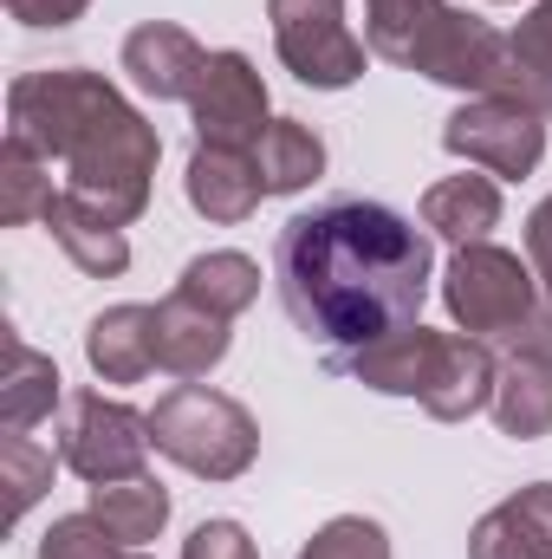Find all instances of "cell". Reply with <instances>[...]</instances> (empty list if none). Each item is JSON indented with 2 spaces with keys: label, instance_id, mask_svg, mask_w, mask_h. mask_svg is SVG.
<instances>
[{
  "label": "cell",
  "instance_id": "6da1fadb",
  "mask_svg": "<svg viewBox=\"0 0 552 559\" xmlns=\"http://www.w3.org/2000/svg\"><path fill=\"white\" fill-rule=\"evenodd\" d=\"M429 235L384 202H325L274 241V280L292 325L319 345H371L416 325L429 299Z\"/></svg>",
  "mask_w": 552,
  "mask_h": 559
},
{
  "label": "cell",
  "instance_id": "7a4b0ae2",
  "mask_svg": "<svg viewBox=\"0 0 552 559\" xmlns=\"http://www.w3.org/2000/svg\"><path fill=\"white\" fill-rule=\"evenodd\" d=\"M7 138L33 143L46 163H65V195L111 228H131L149 209L163 138L111 79L85 66L20 72L7 85Z\"/></svg>",
  "mask_w": 552,
  "mask_h": 559
},
{
  "label": "cell",
  "instance_id": "3957f363",
  "mask_svg": "<svg viewBox=\"0 0 552 559\" xmlns=\"http://www.w3.org/2000/svg\"><path fill=\"white\" fill-rule=\"evenodd\" d=\"M332 371L358 378L377 397H416L435 423H468L475 411L494 404V378L501 358L488 352V338H455V332H429V325H404L384 332L358 352H332Z\"/></svg>",
  "mask_w": 552,
  "mask_h": 559
},
{
  "label": "cell",
  "instance_id": "277c9868",
  "mask_svg": "<svg viewBox=\"0 0 552 559\" xmlns=\"http://www.w3.org/2000/svg\"><path fill=\"white\" fill-rule=\"evenodd\" d=\"M149 442H156V455H169L176 468H189L202 481H241L261 455V423L228 391L176 384L149 411Z\"/></svg>",
  "mask_w": 552,
  "mask_h": 559
},
{
  "label": "cell",
  "instance_id": "5b68a950",
  "mask_svg": "<svg viewBox=\"0 0 552 559\" xmlns=\"http://www.w3.org/2000/svg\"><path fill=\"white\" fill-rule=\"evenodd\" d=\"M442 299L468 338H514L540 312V274H533V261H520L494 241H468L442 267Z\"/></svg>",
  "mask_w": 552,
  "mask_h": 559
},
{
  "label": "cell",
  "instance_id": "8992f818",
  "mask_svg": "<svg viewBox=\"0 0 552 559\" xmlns=\"http://www.w3.org/2000/svg\"><path fill=\"white\" fill-rule=\"evenodd\" d=\"M279 66L312 92H345L364 79V39L345 26V0H267Z\"/></svg>",
  "mask_w": 552,
  "mask_h": 559
},
{
  "label": "cell",
  "instance_id": "52a82bcc",
  "mask_svg": "<svg viewBox=\"0 0 552 559\" xmlns=\"http://www.w3.org/2000/svg\"><path fill=\"white\" fill-rule=\"evenodd\" d=\"M149 417H137L131 404L105 397V391H79L65 404V423H59V462L79 475V481H131L149 462Z\"/></svg>",
  "mask_w": 552,
  "mask_h": 559
},
{
  "label": "cell",
  "instance_id": "ba28073f",
  "mask_svg": "<svg viewBox=\"0 0 552 559\" xmlns=\"http://www.w3.org/2000/svg\"><path fill=\"white\" fill-rule=\"evenodd\" d=\"M442 150L448 156H468L494 182H520L547 156V118L527 111V105H514V98H468V105L448 111Z\"/></svg>",
  "mask_w": 552,
  "mask_h": 559
},
{
  "label": "cell",
  "instance_id": "9c48e42d",
  "mask_svg": "<svg viewBox=\"0 0 552 559\" xmlns=\"http://www.w3.org/2000/svg\"><path fill=\"white\" fill-rule=\"evenodd\" d=\"M195 143H221V150H254L267 138L274 111H267V79L248 52H208L202 85L189 98Z\"/></svg>",
  "mask_w": 552,
  "mask_h": 559
},
{
  "label": "cell",
  "instance_id": "30bf717a",
  "mask_svg": "<svg viewBox=\"0 0 552 559\" xmlns=\"http://www.w3.org/2000/svg\"><path fill=\"white\" fill-rule=\"evenodd\" d=\"M202 66H208V52L176 20H143L137 33L124 39V72L156 105H189L195 85H202Z\"/></svg>",
  "mask_w": 552,
  "mask_h": 559
},
{
  "label": "cell",
  "instance_id": "8fae6325",
  "mask_svg": "<svg viewBox=\"0 0 552 559\" xmlns=\"http://www.w3.org/2000/svg\"><path fill=\"white\" fill-rule=\"evenodd\" d=\"M182 195H189V209H195L202 222H221V228H235V222H248V215L261 209L267 182H261V169H254V150L195 143V156H189V176H182Z\"/></svg>",
  "mask_w": 552,
  "mask_h": 559
},
{
  "label": "cell",
  "instance_id": "7c38bea8",
  "mask_svg": "<svg viewBox=\"0 0 552 559\" xmlns=\"http://www.w3.org/2000/svg\"><path fill=\"white\" fill-rule=\"evenodd\" d=\"M228 345H235V332H228L221 312H208V306H195V299H182V293H169V299L156 306V365H163L169 378H182V384L208 378V371L228 358Z\"/></svg>",
  "mask_w": 552,
  "mask_h": 559
},
{
  "label": "cell",
  "instance_id": "4fadbf2b",
  "mask_svg": "<svg viewBox=\"0 0 552 559\" xmlns=\"http://www.w3.org/2000/svg\"><path fill=\"white\" fill-rule=\"evenodd\" d=\"M85 365L105 384H143L156 371V306H105L85 325Z\"/></svg>",
  "mask_w": 552,
  "mask_h": 559
},
{
  "label": "cell",
  "instance_id": "5bb4252c",
  "mask_svg": "<svg viewBox=\"0 0 552 559\" xmlns=\"http://www.w3.org/2000/svg\"><path fill=\"white\" fill-rule=\"evenodd\" d=\"M468 559H552V481L488 508L468 534Z\"/></svg>",
  "mask_w": 552,
  "mask_h": 559
},
{
  "label": "cell",
  "instance_id": "9a60e30c",
  "mask_svg": "<svg viewBox=\"0 0 552 559\" xmlns=\"http://www.w3.org/2000/svg\"><path fill=\"white\" fill-rule=\"evenodd\" d=\"M422 228L468 248V241H488L501 228V182L494 176H442L429 195H422Z\"/></svg>",
  "mask_w": 552,
  "mask_h": 559
},
{
  "label": "cell",
  "instance_id": "2e32d148",
  "mask_svg": "<svg viewBox=\"0 0 552 559\" xmlns=\"http://www.w3.org/2000/svg\"><path fill=\"white\" fill-rule=\"evenodd\" d=\"M488 411L501 423V436H514V442L552 436V365L547 358H527V352L501 358V378H494V404Z\"/></svg>",
  "mask_w": 552,
  "mask_h": 559
},
{
  "label": "cell",
  "instance_id": "e0dca14e",
  "mask_svg": "<svg viewBox=\"0 0 552 559\" xmlns=\"http://www.w3.org/2000/svg\"><path fill=\"white\" fill-rule=\"evenodd\" d=\"M46 228H52V241L65 248V261H72L79 274L118 280L124 267H131V241H124V228H111L105 215H92V209H85V202H72L65 189H59V202H52Z\"/></svg>",
  "mask_w": 552,
  "mask_h": 559
},
{
  "label": "cell",
  "instance_id": "ac0fdd59",
  "mask_svg": "<svg viewBox=\"0 0 552 559\" xmlns=\"http://www.w3.org/2000/svg\"><path fill=\"white\" fill-rule=\"evenodd\" d=\"M59 365L46 352H33L26 338L7 332V378H0V429L7 436H26L33 423H46L59 411Z\"/></svg>",
  "mask_w": 552,
  "mask_h": 559
},
{
  "label": "cell",
  "instance_id": "d6986e66",
  "mask_svg": "<svg viewBox=\"0 0 552 559\" xmlns=\"http://www.w3.org/2000/svg\"><path fill=\"white\" fill-rule=\"evenodd\" d=\"M254 169H261L267 195H299L325 176V138L299 118H274L267 138L254 143Z\"/></svg>",
  "mask_w": 552,
  "mask_h": 559
},
{
  "label": "cell",
  "instance_id": "ffe728a7",
  "mask_svg": "<svg viewBox=\"0 0 552 559\" xmlns=\"http://www.w3.org/2000/svg\"><path fill=\"white\" fill-rule=\"evenodd\" d=\"M176 293L195 299V306H208V312H221V319H235V312H248L261 299V261L254 254H235V248L195 254L182 267V280H176Z\"/></svg>",
  "mask_w": 552,
  "mask_h": 559
},
{
  "label": "cell",
  "instance_id": "44dd1931",
  "mask_svg": "<svg viewBox=\"0 0 552 559\" xmlns=\"http://www.w3.org/2000/svg\"><path fill=\"white\" fill-rule=\"evenodd\" d=\"M92 514L124 540V547H149L169 527V488L156 475H131V481H98L92 488Z\"/></svg>",
  "mask_w": 552,
  "mask_h": 559
},
{
  "label": "cell",
  "instance_id": "7402d4cb",
  "mask_svg": "<svg viewBox=\"0 0 552 559\" xmlns=\"http://www.w3.org/2000/svg\"><path fill=\"white\" fill-rule=\"evenodd\" d=\"M52 202H59V189H52V163H46L33 143L7 138L0 143V228L46 222Z\"/></svg>",
  "mask_w": 552,
  "mask_h": 559
},
{
  "label": "cell",
  "instance_id": "603a6c76",
  "mask_svg": "<svg viewBox=\"0 0 552 559\" xmlns=\"http://www.w3.org/2000/svg\"><path fill=\"white\" fill-rule=\"evenodd\" d=\"M448 13V0H364V46L384 66H404L422 52V39L435 33V20Z\"/></svg>",
  "mask_w": 552,
  "mask_h": 559
},
{
  "label": "cell",
  "instance_id": "cb8c5ba5",
  "mask_svg": "<svg viewBox=\"0 0 552 559\" xmlns=\"http://www.w3.org/2000/svg\"><path fill=\"white\" fill-rule=\"evenodd\" d=\"M52 449H39L33 436H0V488H7V514L20 521L46 488H52Z\"/></svg>",
  "mask_w": 552,
  "mask_h": 559
},
{
  "label": "cell",
  "instance_id": "d4e9b609",
  "mask_svg": "<svg viewBox=\"0 0 552 559\" xmlns=\"http://www.w3.org/2000/svg\"><path fill=\"white\" fill-rule=\"evenodd\" d=\"M299 559H391V534L371 514H338L299 547Z\"/></svg>",
  "mask_w": 552,
  "mask_h": 559
},
{
  "label": "cell",
  "instance_id": "484cf974",
  "mask_svg": "<svg viewBox=\"0 0 552 559\" xmlns=\"http://www.w3.org/2000/svg\"><path fill=\"white\" fill-rule=\"evenodd\" d=\"M39 559H124V540L85 508V514H65L39 534Z\"/></svg>",
  "mask_w": 552,
  "mask_h": 559
},
{
  "label": "cell",
  "instance_id": "4316f807",
  "mask_svg": "<svg viewBox=\"0 0 552 559\" xmlns=\"http://www.w3.org/2000/svg\"><path fill=\"white\" fill-rule=\"evenodd\" d=\"M182 559H261L248 527L241 521H202L189 540H182Z\"/></svg>",
  "mask_w": 552,
  "mask_h": 559
},
{
  "label": "cell",
  "instance_id": "83f0119b",
  "mask_svg": "<svg viewBox=\"0 0 552 559\" xmlns=\"http://www.w3.org/2000/svg\"><path fill=\"white\" fill-rule=\"evenodd\" d=\"M514 46H520V52H527V59H533V66L552 79V0H533V13L520 20Z\"/></svg>",
  "mask_w": 552,
  "mask_h": 559
},
{
  "label": "cell",
  "instance_id": "f1b7e54d",
  "mask_svg": "<svg viewBox=\"0 0 552 559\" xmlns=\"http://www.w3.org/2000/svg\"><path fill=\"white\" fill-rule=\"evenodd\" d=\"M85 7L92 0H7V13L20 26H72V20H85Z\"/></svg>",
  "mask_w": 552,
  "mask_h": 559
},
{
  "label": "cell",
  "instance_id": "f546056e",
  "mask_svg": "<svg viewBox=\"0 0 552 559\" xmlns=\"http://www.w3.org/2000/svg\"><path fill=\"white\" fill-rule=\"evenodd\" d=\"M527 261H533V274H540V286L552 299V195L527 215Z\"/></svg>",
  "mask_w": 552,
  "mask_h": 559
},
{
  "label": "cell",
  "instance_id": "4dcf8cb0",
  "mask_svg": "<svg viewBox=\"0 0 552 559\" xmlns=\"http://www.w3.org/2000/svg\"><path fill=\"white\" fill-rule=\"evenodd\" d=\"M514 352H527V358H547V365H552V299L533 312V319H527V325H520V332H514Z\"/></svg>",
  "mask_w": 552,
  "mask_h": 559
},
{
  "label": "cell",
  "instance_id": "1f68e13d",
  "mask_svg": "<svg viewBox=\"0 0 552 559\" xmlns=\"http://www.w3.org/2000/svg\"><path fill=\"white\" fill-rule=\"evenodd\" d=\"M124 559H143V554H124Z\"/></svg>",
  "mask_w": 552,
  "mask_h": 559
}]
</instances>
